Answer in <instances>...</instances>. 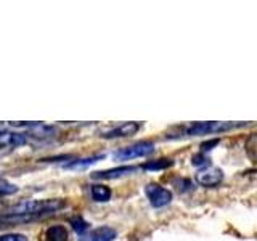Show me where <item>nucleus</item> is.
<instances>
[{"instance_id": "obj_1", "label": "nucleus", "mask_w": 257, "mask_h": 241, "mask_svg": "<svg viewBox=\"0 0 257 241\" xmlns=\"http://www.w3.org/2000/svg\"><path fill=\"white\" fill-rule=\"evenodd\" d=\"M66 207V201L63 199H31L23 201L10 209L12 215H40L48 212H56Z\"/></svg>"}, {"instance_id": "obj_2", "label": "nucleus", "mask_w": 257, "mask_h": 241, "mask_svg": "<svg viewBox=\"0 0 257 241\" xmlns=\"http://www.w3.org/2000/svg\"><path fill=\"white\" fill-rule=\"evenodd\" d=\"M153 151H155V145L150 143V142H142V143L132 145V147L120 148L119 151L114 153V159H117V161H131V159H135V158L148 156V155H151Z\"/></svg>"}, {"instance_id": "obj_3", "label": "nucleus", "mask_w": 257, "mask_h": 241, "mask_svg": "<svg viewBox=\"0 0 257 241\" xmlns=\"http://www.w3.org/2000/svg\"><path fill=\"white\" fill-rule=\"evenodd\" d=\"M145 195L148 196L153 207H163L172 201V193L158 183L147 185V187H145Z\"/></svg>"}, {"instance_id": "obj_4", "label": "nucleus", "mask_w": 257, "mask_h": 241, "mask_svg": "<svg viewBox=\"0 0 257 241\" xmlns=\"http://www.w3.org/2000/svg\"><path fill=\"white\" fill-rule=\"evenodd\" d=\"M222 180H223V172L219 167L207 166V167L199 169V171L196 172V182L199 185H203V187H207V188L217 187Z\"/></svg>"}, {"instance_id": "obj_5", "label": "nucleus", "mask_w": 257, "mask_h": 241, "mask_svg": "<svg viewBox=\"0 0 257 241\" xmlns=\"http://www.w3.org/2000/svg\"><path fill=\"white\" fill-rule=\"evenodd\" d=\"M231 127L233 124H227V123H196L188 129L187 134L188 135H207V134L228 131Z\"/></svg>"}, {"instance_id": "obj_6", "label": "nucleus", "mask_w": 257, "mask_h": 241, "mask_svg": "<svg viewBox=\"0 0 257 241\" xmlns=\"http://www.w3.org/2000/svg\"><path fill=\"white\" fill-rule=\"evenodd\" d=\"M142 129L140 123H124L114 129H111L103 137L104 139H122V137H132Z\"/></svg>"}, {"instance_id": "obj_7", "label": "nucleus", "mask_w": 257, "mask_h": 241, "mask_svg": "<svg viewBox=\"0 0 257 241\" xmlns=\"http://www.w3.org/2000/svg\"><path fill=\"white\" fill-rule=\"evenodd\" d=\"M28 143V137L20 132H0V148H18Z\"/></svg>"}, {"instance_id": "obj_8", "label": "nucleus", "mask_w": 257, "mask_h": 241, "mask_svg": "<svg viewBox=\"0 0 257 241\" xmlns=\"http://www.w3.org/2000/svg\"><path fill=\"white\" fill-rule=\"evenodd\" d=\"M117 231L111 227H100L93 231H90L88 235H85L80 241H112L116 239Z\"/></svg>"}, {"instance_id": "obj_9", "label": "nucleus", "mask_w": 257, "mask_h": 241, "mask_svg": "<svg viewBox=\"0 0 257 241\" xmlns=\"http://www.w3.org/2000/svg\"><path fill=\"white\" fill-rule=\"evenodd\" d=\"M135 171V167L132 166H122V167H116V169H109V171H103V172H95L92 177L93 179H117V177L127 175Z\"/></svg>"}, {"instance_id": "obj_10", "label": "nucleus", "mask_w": 257, "mask_h": 241, "mask_svg": "<svg viewBox=\"0 0 257 241\" xmlns=\"http://www.w3.org/2000/svg\"><path fill=\"white\" fill-rule=\"evenodd\" d=\"M47 241H68V231L63 225H53L45 233Z\"/></svg>"}, {"instance_id": "obj_11", "label": "nucleus", "mask_w": 257, "mask_h": 241, "mask_svg": "<svg viewBox=\"0 0 257 241\" xmlns=\"http://www.w3.org/2000/svg\"><path fill=\"white\" fill-rule=\"evenodd\" d=\"M92 198L98 203H106L111 198V190L106 187V185H93L92 187Z\"/></svg>"}, {"instance_id": "obj_12", "label": "nucleus", "mask_w": 257, "mask_h": 241, "mask_svg": "<svg viewBox=\"0 0 257 241\" xmlns=\"http://www.w3.org/2000/svg\"><path fill=\"white\" fill-rule=\"evenodd\" d=\"M174 164L172 159H156V161H148V163L143 164L145 171H163Z\"/></svg>"}, {"instance_id": "obj_13", "label": "nucleus", "mask_w": 257, "mask_h": 241, "mask_svg": "<svg viewBox=\"0 0 257 241\" xmlns=\"http://www.w3.org/2000/svg\"><path fill=\"white\" fill-rule=\"evenodd\" d=\"M18 191V187L13 183H10L8 180L2 179L0 177V196H8V195H13V193Z\"/></svg>"}, {"instance_id": "obj_14", "label": "nucleus", "mask_w": 257, "mask_h": 241, "mask_svg": "<svg viewBox=\"0 0 257 241\" xmlns=\"http://www.w3.org/2000/svg\"><path fill=\"white\" fill-rule=\"evenodd\" d=\"M71 225L74 231H77L79 235H84V233L88 230V223L82 219V217H74V219H71Z\"/></svg>"}, {"instance_id": "obj_15", "label": "nucleus", "mask_w": 257, "mask_h": 241, "mask_svg": "<svg viewBox=\"0 0 257 241\" xmlns=\"http://www.w3.org/2000/svg\"><path fill=\"white\" fill-rule=\"evenodd\" d=\"M103 156H93V158H87V159H80V161H76V163H71L68 164L66 167L68 169H80V167H85V166H90L93 163H96L98 159H101Z\"/></svg>"}, {"instance_id": "obj_16", "label": "nucleus", "mask_w": 257, "mask_h": 241, "mask_svg": "<svg viewBox=\"0 0 257 241\" xmlns=\"http://www.w3.org/2000/svg\"><path fill=\"white\" fill-rule=\"evenodd\" d=\"M0 241H28V238L20 233H8V235L0 236Z\"/></svg>"}, {"instance_id": "obj_17", "label": "nucleus", "mask_w": 257, "mask_h": 241, "mask_svg": "<svg viewBox=\"0 0 257 241\" xmlns=\"http://www.w3.org/2000/svg\"><path fill=\"white\" fill-rule=\"evenodd\" d=\"M207 158L204 155H196V156H193L191 158V164L193 166H206L207 164Z\"/></svg>"}, {"instance_id": "obj_18", "label": "nucleus", "mask_w": 257, "mask_h": 241, "mask_svg": "<svg viewBox=\"0 0 257 241\" xmlns=\"http://www.w3.org/2000/svg\"><path fill=\"white\" fill-rule=\"evenodd\" d=\"M219 139H214V140H211V142H206V143H203L201 145V148H203V151H209V150H212V147H215V145H219Z\"/></svg>"}]
</instances>
